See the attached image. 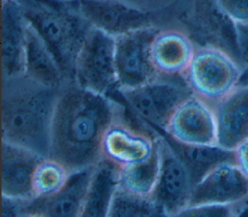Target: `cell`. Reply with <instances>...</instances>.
<instances>
[{
  "mask_svg": "<svg viewBox=\"0 0 248 217\" xmlns=\"http://www.w3.org/2000/svg\"><path fill=\"white\" fill-rule=\"evenodd\" d=\"M125 108L112 96L67 82L55 108L49 157L71 172L97 167L104 160L103 137L114 121L126 115Z\"/></svg>",
  "mask_w": 248,
  "mask_h": 217,
  "instance_id": "cell-1",
  "label": "cell"
},
{
  "mask_svg": "<svg viewBox=\"0 0 248 217\" xmlns=\"http://www.w3.org/2000/svg\"><path fill=\"white\" fill-rule=\"evenodd\" d=\"M61 89L45 86L24 75L2 79L1 141L49 157Z\"/></svg>",
  "mask_w": 248,
  "mask_h": 217,
  "instance_id": "cell-2",
  "label": "cell"
},
{
  "mask_svg": "<svg viewBox=\"0 0 248 217\" xmlns=\"http://www.w3.org/2000/svg\"><path fill=\"white\" fill-rule=\"evenodd\" d=\"M28 23L47 45L66 79L75 82L78 52L93 29L70 1L17 0Z\"/></svg>",
  "mask_w": 248,
  "mask_h": 217,
  "instance_id": "cell-3",
  "label": "cell"
},
{
  "mask_svg": "<svg viewBox=\"0 0 248 217\" xmlns=\"http://www.w3.org/2000/svg\"><path fill=\"white\" fill-rule=\"evenodd\" d=\"M241 75L242 67L231 53L204 46L196 47L183 77L194 95L212 106L238 86Z\"/></svg>",
  "mask_w": 248,
  "mask_h": 217,
  "instance_id": "cell-4",
  "label": "cell"
},
{
  "mask_svg": "<svg viewBox=\"0 0 248 217\" xmlns=\"http://www.w3.org/2000/svg\"><path fill=\"white\" fill-rule=\"evenodd\" d=\"M116 93L140 120L159 132H165L175 109L194 95L183 75H160L143 85Z\"/></svg>",
  "mask_w": 248,
  "mask_h": 217,
  "instance_id": "cell-5",
  "label": "cell"
},
{
  "mask_svg": "<svg viewBox=\"0 0 248 217\" xmlns=\"http://www.w3.org/2000/svg\"><path fill=\"white\" fill-rule=\"evenodd\" d=\"M74 81L96 93H116L115 37L96 28L90 31L76 61Z\"/></svg>",
  "mask_w": 248,
  "mask_h": 217,
  "instance_id": "cell-6",
  "label": "cell"
},
{
  "mask_svg": "<svg viewBox=\"0 0 248 217\" xmlns=\"http://www.w3.org/2000/svg\"><path fill=\"white\" fill-rule=\"evenodd\" d=\"M158 31L151 26L115 37L117 91L139 87L160 76L150 54L151 43Z\"/></svg>",
  "mask_w": 248,
  "mask_h": 217,
  "instance_id": "cell-7",
  "label": "cell"
},
{
  "mask_svg": "<svg viewBox=\"0 0 248 217\" xmlns=\"http://www.w3.org/2000/svg\"><path fill=\"white\" fill-rule=\"evenodd\" d=\"M157 141L160 170L150 198L164 215L172 217L190 204L195 183L187 167L166 138L157 133Z\"/></svg>",
  "mask_w": 248,
  "mask_h": 217,
  "instance_id": "cell-8",
  "label": "cell"
},
{
  "mask_svg": "<svg viewBox=\"0 0 248 217\" xmlns=\"http://www.w3.org/2000/svg\"><path fill=\"white\" fill-rule=\"evenodd\" d=\"M157 133L151 135L136 129L126 115L114 121L102 140L103 159L117 168L144 163L157 152Z\"/></svg>",
  "mask_w": 248,
  "mask_h": 217,
  "instance_id": "cell-9",
  "label": "cell"
},
{
  "mask_svg": "<svg viewBox=\"0 0 248 217\" xmlns=\"http://www.w3.org/2000/svg\"><path fill=\"white\" fill-rule=\"evenodd\" d=\"M70 2L93 28L113 37L154 26L150 13L119 0H74Z\"/></svg>",
  "mask_w": 248,
  "mask_h": 217,
  "instance_id": "cell-10",
  "label": "cell"
},
{
  "mask_svg": "<svg viewBox=\"0 0 248 217\" xmlns=\"http://www.w3.org/2000/svg\"><path fill=\"white\" fill-rule=\"evenodd\" d=\"M164 134L184 144H215L212 106L196 95L190 96L172 113Z\"/></svg>",
  "mask_w": 248,
  "mask_h": 217,
  "instance_id": "cell-11",
  "label": "cell"
},
{
  "mask_svg": "<svg viewBox=\"0 0 248 217\" xmlns=\"http://www.w3.org/2000/svg\"><path fill=\"white\" fill-rule=\"evenodd\" d=\"M248 201V177L234 163L218 166L194 187L190 204H234Z\"/></svg>",
  "mask_w": 248,
  "mask_h": 217,
  "instance_id": "cell-12",
  "label": "cell"
},
{
  "mask_svg": "<svg viewBox=\"0 0 248 217\" xmlns=\"http://www.w3.org/2000/svg\"><path fill=\"white\" fill-rule=\"evenodd\" d=\"M2 79L24 75L28 22L17 0L2 2L1 9Z\"/></svg>",
  "mask_w": 248,
  "mask_h": 217,
  "instance_id": "cell-13",
  "label": "cell"
},
{
  "mask_svg": "<svg viewBox=\"0 0 248 217\" xmlns=\"http://www.w3.org/2000/svg\"><path fill=\"white\" fill-rule=\"evenodd\" d=\"M212 108L216 122V143L234 150L248 140V86L238 85Z\"/></svg>",
  "mask_w": 248,
  "mask_h": 217,
  "instance_id": "cell-14",
  "label": "cell"
},
{
  "mask_svg": "<svg viewBox=\"0 0 248 217\" xmlns=\"http://www.w3.org/2000/svg\"><path fill=\"white\" fill-rule=\"evenodd\" d=\"M1 194L2 196L32 200L33 174L39 162L45 158L27 148L1 141Z\"/></svg>",
  "mask_w": 248,
  "mask_h": 217,
  "instance_id": "cell-15",
  "label": "cell"
},
{
  "mask_svg": "<svg viewBox=\"0 0 248 217\" xmlns=\"http://www.w3.org/2000/svg\"><path fill=\"white\" fill-rule=\"evenodd\" d=\"M96 168L71 172L66 185L47 198L30 201L26 211H38L46 217H79L84 207Z\"/></svg>",
  "mask_w": 248,
  "mask_h": 217,
  "instance_id": "cell-16",
  "label": "cell"
},
{
  "mask_svg": "<svg viewBox=\"0 0 248 217\" xmlns=\"http://www.w3.org/2000/svg\"><path fill=\"white\" fill-rule=\"evenodd\" d=\"M196 46L183 32L174 29L160 30L154 36L150 54L160 75L181 76L187 70Z\"/></svg>",
  "mask_w": 248,
  "mask_h": 217,
  "instance_id": "cell-17",
  "label": "cell"
},
{
  "mask_svg": "<svg viewBox=\"0 0 248 217\" xmlns=\"http://www.w3.org/2000/svg\"><path fill=\"white\" fill-rule=\"evenodd\" d=\"M24 76L52 88H62L69 82L52 51L29 23L26 36Z\"/></svg>",
  "mask_w": 248,
  "mask_h": 217,
  "instance_id": "cell-18",
  "label": "cell"
},
{
  "mask_svg": "<svg viewBox=\"0 0 248 217\" xmlns=\"http://www.w3.org/2000/svg\"><path fill=\"white\" fill-rule=\"evenodd\" d=\"M163 136L170 147L187 167L195 185L218 166L226 163L235 164L234 150L215 144H184L166 134Z\"/></svg>",
  "mask_w": 248,
  "mask_h": 217,
  "instance_id": "cell-19",
  "label": "cell"
},
{
  "mask_svg": "<svg viewBox=\"0 0 248 217\" xmlns=\"http://www.w3.org/2000/svg\"><path fill=\"white\" fill-rule=\"evenodd\" d=\"M116 171L117 167L106 160L97 166L79 217H108L109 202L117 186Z\"/></svg>",
  "mask_w": 248,
  "mask_h": 217,
  "instance_id": "cell-20",
  "label": "cell"
},
{
  "mask_svg": "<svg viewBox=\"0 0 248 217\" xmlns=\"http://www.w3.org/2000/svg\"><path fill=\"white\" fill-rule=\"evenodd\" d=\"M159 170L160 155L157 148L153 157L144 163L117 168V186L131 194L150 198L158 179Z\"/></svg>",
  "mask_w": 248,
  "mask_h": 217,
  "instance_id": "cell-21",
  "label": "cell"
},
{
  "mask_svg": "<svg viewBox=\"0 0 248 217\" xmlns=\"http://www.w3.org/2000/svg\"><path fill=\"white\" fill-rule=\"evenodd\" d=\"M71 171L59 161L43 158L36 167L32 180L34 199L47 198L58 193L67 183Z\"/></svg>",
  "mask_w": 248,
  "mask_h": 217,
  "instance_id": "cell-22",
  "label": "cell"
},
{
  "mask_svg": "<svg viewBox=\"0 0 248 217\" xmlns=\"http://www.w3.org/2000/svg\"><path fill=\"white\" fill-rule=\"evenodd\" d=\"M108 217H167L151 198L131 194L116 186L108 206Z\"/></svg>",
  "mask_w": 248,
  "mask_h": 217,
  "instance_id": "cell-23",
  "label": "cell"
},
{
  "mask_svg": "<svg viewBox=\"0 0 248 217\" xmlns=\"http://www.w3.org/2000/svg\"><path fill=\"white\" fill-rule=\"evenodd\" d=\"M247 206L248 201L234 204H193L172 217H236Z\"/></svg>",
  "mask_w": 248,
  "mask_h": 217,
  "instance_id": "cell-24",
  "label": "cell"
},
{
  "mask_svg": "<svg viewBox=\"0 0 248 217\" xmlns=\"http://www.w3.org/2000/svg\"><path fill=\"white\" fill-rule=\"evenodd\" d=\"M212 3L237 27L248 26V0H212Z\"/></svg>",
  "mask_w": 248,
  "mask_h": 217,
  "instance_id": "cell-25",
  "label": "cell"
},
{
  "mask_svg": "<svg viewBox=\"0 0 248 217\" xmlns=\"http://www.w3.org/2000/svg\"><path fill=\"white\" fill-rule=\"evenodd\" d=\"M30 201L31 200H21L2 196L1 217H21V215L26 212Z\"/></svg>",
  "mask_w": 248,
  "mask_h": 217,
  "instance_id": "cell-26",
  "label": "cell"
},
{
  "mask_svg": "<svg viewBox=\"0 0 248 217\" xmlns=\"http://www.w3.org/2000/svg\"><path fill=\"white\" fill-rule=\"evenodd\" d=\"M237 42L239 57L238 62L242 67V75L238 85L248 86V34L237 28Z\"/></svg>",
  "mask_w": 248,
  "mask_h": 217,
  "instance_id": "cell-27",
  "label": "cell"
},
{
  "mask_svg": "<svg viewBox=\"0 0 248 217\" xmlns=\"http://www.w3.org/2000/svg\"><path fill=\"white\" fill-rule=\"evenodd\" d=\"M235 165L248 177V140L234 149Z\"/></svg>",
  "mask_w": 248,
  "mask_h": 217,
  "instance_id": "cell-28",
  "label": "cell"
},
{
  "mask_svg": "<svg viewBox=\"0 0 248 217\" xmlns=\"http://www.w3.org/2000/svg\"><path fill=\"white\" fill-rule=\"evenodd\" d=\"M21 217H46L43 213L38 211H26L24 212Z\"/></svg>",
  "mask_w": 248,
  "mask_h": 217,
  "instance_id": "cell-29",
  "label": "cell"
},
{
  "mask_svg": "<svg viewBox=\"0 0 248 217\" xmlns=\"http://www.w3.org/2000/svg\"><path fill=\"white\" fill-rule=\"evenodd\" d=\"M236 217H248V206L242 212H240Z\"/></svg>",
  "mask_w": 248,
  "mask_h": 217,
  "instance_id": "cell-30",
  "label": "cell"
},
{
  "mask_svg": "<svg viewBox=\"0 0 248 217\" xmlns=\"http://www.w3.org/2000/svg\"><path fill=\"white\" fill-rule=\"evenodd\" d=\"M237 27V26H236ZM239 30H241V31H243V32H245V33H247L248 34V26H244V27H237Z\"/></svg>",
  "mask_w": 248,
  "mask_h": 217,
  "instance_id": "cell-31",
  "label": "cell"
},
{
  "mask_svg": "<svg viewBox=\"0 0 248 217\" xmlns=\"http://www.w3.org/2000/svg\"><path fill=\"white\" fill-rule=\"evenodd\" d=\"M60 1H74V0H60Z\"/></svg>",
  "mask_w": 248,
  "mask_h": 217,
  "instance_id": "cell-32",
  "label": "cell"
},
{
  "mask_svg": "<svg viewBox=\"0 0 248 217\" xmlns=\"http://www.w3.org/2000/svg\"><path fill=\"white\" fill-rule=\"evenodd\" d=\"M4 1H7V0H2V2H4Z\"/></svg>",
  "mask_w": 248,
  "mask_h": 217,
  "instance_id": "cell-33",
  "label": "cell"
}]
</instances>
